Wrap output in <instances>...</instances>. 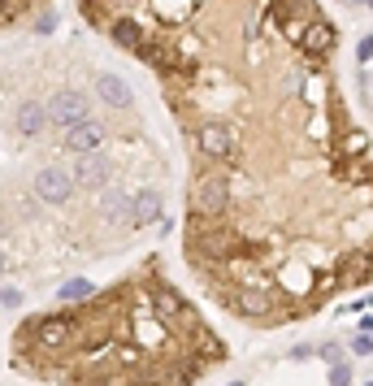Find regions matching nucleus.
Masks as SVG:
<instances>
[{
	"instance_id": "f257e3e1",
	"label": "nucleus",
	"mask_w": 373,
	"mask_h": 386,
	"mask_svg": "<svg viewBox=\"0 0 373 386\" xmlns=\"http://www.w3.org/2000/svg\"><path fill=\"white\" fill-rule=\"evenodd\" d=\"M235 200V183L226 170H191V191H187V213L195 217H226Z\"/></svg>"
},
{
	"instance_id": "f03ea898",
	"label": "nucleus",
	"mask_w": 373,
	"mask_h": 386,
	"mask_svg": "<svg viewBox=\"0 0 373 386\" xmlns=\"http://www.w3.org/2000/svg\"><path fill=\"white\" fill-rule=\"evenodd\" d=\"M334 44H339V31H334V22L317 9L304 26H300V35H295V48H300V57L312 66V70H322L330 57H334Z\"/></svg>"
},
{
	"instance_id": "7ed1b4c3",
	"label": "nucleus",
	"mask_w": 373,
	"mask_h": 386,
	"mask_svg": "<svg viewBox=\"0 0 373 386\" xmlns=\"http://www.w3.org/2000/svg\"><path fill=\"white\" fill-rule=\"evenodd\" d=\"M61 156H66V170H70L74 187H87V191L109 187L113 174H118V165H113L109 148H96V152H61Z\"/></svg>"
},
{
	"instance_id": "20e7f679",
	"label": "nucleus",
	"mask_w": 373,
	"mask_h": 386,
	"mask_svg": "<svg viewBox=\"0 0 373 386\" xmlns=\"http://www.w3.org/2000/svg\"><path fill=\"white\" fill-rule=\"evenodd\" d=\"M74 178H70V170H66V161H52V165H44V170H35V178H31V195L39 200V204H52V208H66L70 200H74Z\"/></svg>"
},
{
	"instance_id": "39448f33",
	"label": "nucleus",
	"mask_w": 373,
	"mask_h": 386,
	"mask_svg": "<svg viewBox=\"0 0 373 386\" xmlns=\"http://www.w3.org/2000/svg\"><path fill=\"white\" fill-rule=\"evenodd\" d=\"M44 113H48V126L66 131V126L91 118V100H87V91H78V87H57V91L44 100Z\"/></svg>"
},
{
	"instance_id": "423d86ee",
	"label": "nucleus",
	"mask_w": 373,
	"mask_h": 386,
	"mask_svg": "<svg viewBox=\"0 0 373 386\" xmlns=\"http://www.w3.org/2000/svg\"><path fill=\"white\" fill-rule=\"evenodd\" d=\"M5 131L22 143H35L48 131V113H44V100H22L14 104V113H5Z\"/></svg>"
},
{
	"instance_id": "0eeeda50",
	"label": "nucleus",
	"mask_w": 373,
	"mask_h": 386,
	"mask_svg": "<svg viewBox=\"0 0 373 386\" xmlns=\"http://www.w3.org/2000/svg\"><path fill=\"white\" fill-rule=\"evenodd\" d=\"M104 143H109V122H100V118H83L61 131V152H96Z\"/></svg>"
},
{
	"instance_id": "6e6552de",
	"label": "nucleus",
	"mask_w": 373,
	"mask_h": 386,
	"mask_svg": "<svg viewBox=\"0 0 373 386\" xmlns=\"http://www.w3.org/2000/svg\"><path fill=\"white\" fill-rule=\"evenodd\" d=\"M165 217V191L161 187H143L131 195V226L143 230V226H156Z\"/></svg>"
},
{
	"instance_id": "1a4fd4ad",
	"label": "nucleus",
	"mask_w": 373,
	"mask_h": 386,
	"mask_svg": "<svg viewBox=\"0 0 373 386\" xmlns=\"http://www.w3.org/2000/svg\"><path fill=\"white\" fill-rule=\"evenodd\" d=\"M96 96L113 108V113H135V91L122 74H96Z\"/></svg>"
},
{
	"instance_id": "9d476101",
	"label": "nucleus",
	"mask_w": 373,
	"mask_h": 386,
	"mask_svg": "<svg viewBox=\"0 0 373 386\" xmlns=\"http://www.w3.org/2000/svg\"><path fill=\"white\" fill-rule=\"evenodd\" d=\"M91 295V283L87 278H70L66 287H57V300L61 304H78V300H87Z\"/></svg>"
},
{
	"instance_id": "9b49d317",
	"label": "nucleus",
	"mask_w": 373,
	"mask_h": 386,
	"mask_svg": "<svg viewBox=\"0 0 373 386\" xmlns=\"http://www.w3.org/2000/svg\"><path fill=\"white\" fill-rule=\"evenodd\" d=\"M0 304H5V308H18V304H22V291H18V287H0Z\"/></svg>"
},
{
	"instance_id": "f8f14e48",
	"label": "nucleus",
	"mask_w": 373,
	"mask_h": 386,
	"mask_svg": "<svg viewBox=\"0 0 373 386\" xmlns=\"http://www.w3.org/2000/svg\"><path fill=\"white\" fill-rule=\"evenodd\" d=\"M322 360H330V365H339V360H343V347L326 339V343H322Z\"/></svg>"
},
{
	"instance_id": "ddd939ff",
	"label": "nucleus",
	"mask_w": 373,
	"mask_h": 386,
	"mask_svg": "<svg viewBox=\"0 0 373 386\" xmlns=\"http://www.w3.org/2000/svg\"><path fill=\"white\" fill-rule=\"evenodd\" d=\"M352 352H356V356H369V352H373V343H369V330H360V335H356Z\"/></svg>"
},
{
	"instance_id": "4468645a",
	"label": "nucleus",
	"mask_w": 373,
	"mask_h": 386,
	"mask_svg": "<svg viewBox=\"0 0 373 386\" xmlns=\"http://www.w3.org/2000/svg\"><path fill=\"white\" fill-rule=\"evenodd\" d=\"M330 382H339V386H343V382H352V369H347L343 360H339V365L330 369Z\"/></svg>"
},
{
	"instance_id": "2eb2a0df",
	"label": "nucleus",
	"mask_w": 373,
	"mask_h": 386,
	"mask_svg": "<svg viewBox=\"0 0 373 386\" xmlns=\"http://www.w3.org/2000/svg\"><path fill=\"white\" fill-rule=\"evenodd\" d=\"M52 26H57V14H44V18H35V31H39V35H48Z\"/></svg>"
},
{
	"instance_id": "dca6fc26",
	"label": "nucleus",
	"mask_w": 373,
	"mask_h": 386,
	"mask_svg": "<svg viewBox=\"0 0 373 386\" xmlns=\"http://www.w3.org/2000/svg\"><path fill=\"white\" fill-rule=\"evenodd\" d=\"M356 57H360V66H369V39H360V44H356Z\"/></svg>"
},
{
	"instance_id": "f3484780",
	"label": "nucleus",
	"mask_w": 373,
	"mask_h": 386,
	"mask_svg": "<svg viewBox=\"0 0 373 386\" xmlns=\"http://www.w3.org/2000/svg\"><path fill=\"white\" fill-rule=\"evenodd\" d=\"M5 269H9V252H5V248H0V273H5Z\"/></svg>"
}]
</instances>
